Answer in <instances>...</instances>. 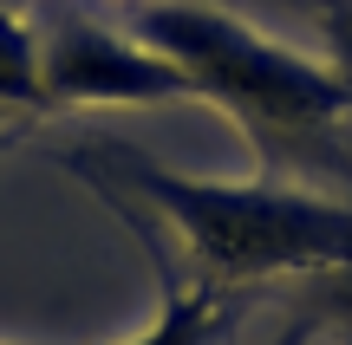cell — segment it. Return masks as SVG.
<instances>
[{
	"label": "cell",
	"instance_id": "obj_1",
	"mask_svg": "<svg viewBox=\"0 0 352 345\" xmlns=\"http://www.w3.org/2000/svg\"><path fill=\"white\" fill-rule=\"evenodd\" d=\"M111 176L176 228L202 287H241L274 274H352V202L294 182H209L144 156H118Z\"/></svg>",
	"mask_w": 352,
	"mask_h": 345
},
{
	"label": "cell",
	"instance_id": "obj_2",
	"mask_svg": "<svg viewBox=\"0 0 352 345\" xmlns=\"http://www.w3.org/2000/svg\"><path fill=\"white\" fill-rule=\"evenodd\" d=\"M131 33L164 52L196 85V98L222 104L254 137L320 130L352 111V78L340 65L280 46L274 33L248 26L228 7H209V0H138Z\"/></svg>",
	"mask_w": 352,
	"mask_h": 345
},
{
	"label": "cell",
	"instance_id": "obj_3",
	"mask_svg": "<svg viewBox=\"0 0 352 345\" xmlns=\"http://www.w3.org/2000/svg\"><path fill=\"white\" fill-rule=\"evenodd\" d=\"M39 72H46V104H176L196 98L183 72L138 33L91 20V13H59L39 39Z\"/></svg>",
	"mask_w": 352,
	"mask_h": 345
},
{
	"label": "cell",
	"instance_id": "obj_4",
	"mask_svg": "<svg viewBox=\"0 0 352 345\" xmlns=\"http://www.w3.org/2000/svg\"><path fill=\"white\" fill-rule=\"evenodd\" d=\"M228 333V307L215 300V287H170L157 320L124 345H215Z\"/></svg>",
	"mask_w": 352,
	"mask_h": 345
},
{
	"label": "cell",
	"instance_id": "obj_5",
	"mask_svg": "<svg viewBox=\"0 0 352 345\" xmlns=\"http://www.w3.org/2000/svg\"><path fill=\"white\" fill-rule=\"evenodd\" d=\"M0 104H46L39 39L26 33L20 13H0Z\"/></svg>",
	"mask_w": 352,
	"mask_h": 345
},
{
	"label": "cell",
	"instance_id": "obj_6",
	"mask_svg": "<svg viewBox=\"0 0 352 345\" xmlns=\"http://www.w3.org/2000/svg\"><path fill=\"white\" fill-rule=\"evenodd\" d=\"M346 39H352V20H346Z\"/></svg>",
	"mask_w": 352,
	"mask_h": 345
},
{
	"label": "cell",
	"instance_id": "obj_7",
	"mask_svg": "<svg viewBox=\"0 0 352 345\" xmlns=\"http://www.w3.org/2000/svg\"><path fill=\"white\" fill-rule=\"evenodd\" d=\"M280 345H294V339H280Z\"/></svg>",
	"mask_w": 352,
	"mask_h": 345
}]
</instances>
